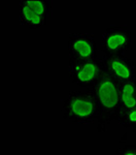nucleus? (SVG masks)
Masks as SVG:
<instances>
[{
    "instance_id": "3",
    "label": "nucleus",
    "mask_w": 136,
    "mask_h": 155,
    "mask_svg": "<svg viewBox=\"0 0 136 155\" xmlns=\"http://www.w3.org/2000/svg\"><path fill=\"white\" fill-rule=\"evenodd\" d=\"M52 16V0H21L19 3L20 24L30 29H36L46 25Z\"/></svg>"
},
{
    "instance_id": "10",
    "label": "nucleus",
    "mask_w": 136,
    "mask_h": 155,
    "mask_svg": "<svg viewBox=\"0 0 136 155\" xmlns=\"http://www.w3.org/2000/svg\"><path fill=\"white\" fill-rule=\"evenodd\" d=\"M115 155H136V145H125L115 151Z\"/></svg>"
},
{
    "instance_id": "9",
    "label": "nucleus",
    "mask_w": 136,
    "mask_h": 155,
    "mask_svg": "<svg viewBox=\"0 0 136 155\" xmlns=\"http://www.w3.org/2000/svg\"><path fill=\"white\" fill-rule=\"evenodd\" d=\"M119 124L125 128H133L136 129V106L124 113L117 119Z\"/></svg>"
},
{
    "instance_id": "1",
    "label": "nucleus",
    "mask_w": 136,
    "mask_h": 155,
    "mask_svg": "<svg viewBox=\"0 0 136 155\" xmlns=\"http://www.w3.org/2000/svg\"><path fill=\"white\" fill-rule=\"evenodd\" d=\"M120 85L121 83L103 69L100 79L92 88H90L98 107V132H105L107 126L113 120H117Z\"/></svg>"
},
{
    "instance_id": "2",
    "label": "nucleus",
    "mask_w": 136,
    "mask_h": 155,
    "mask_svg": "<svg viewBox=\"0 0 136 155\" xmlns=\"http://www.w3.org/2000/svg\"><path fill=\"white\" fill-rule=\"evenodd\" d=\"M61 113L71 124H92L98 117V107L91 89L70 91L62 101Z\"/></svg>"
},
{
    "instance_id": "6",
    "label": "nucleus",
    "mask_w": 136,
    "mask_h": 155,
    "mask_svg": "<svg viewBox=\"0 0 136 155\" xmlns=\"http://www.w3.org/2000/svg\"><path fill=\"white\" fill-rule=\"evenodd\" d=\"M69 61H87L97 58L95 37L84 31L71 32L68 35Z\"/></svg>"
},
{
    "instance_id": "5",
    "label": "nucleus",
    "mask_w": 136,
    "mask_h": 155,
    "mask_svg": "<svg viewBox=\"0 0 136 155\" xmlns=\"http://www.w3.org/2000/svg\"><path fill=\"white\" fill-rule=\"evenodd\" d=\"M68 69L72 83L90 89L100 79L104 67L100 58H95L87 61H69Z\"/></svg>"
},
{
    "instance_id": "7",
    "label": "nucleus",
    "mask_w": 136,
    "mask_h": 155,
    "mask_svg": "<svg viewBox=\"0 0 136 155\" xmlns=\"http://www.w3.org/2000/svg\"><path fill=\"white\" fill-rule=\"evenodd\" d=\"M100 59L105 71L119 83H124L136 78L135 61L126 54L104 55Z\"/></svg>"
},
{
    "instance_id": "4",
    "label": "nucleus",
    "mask_w": 136,
    "mask_h": 155,
    "mask_svg": "<svg viewBox=\"0 0 136 155\" xmlns=\"http://www.w3.org/2000/svg\"><path fill=\"white\" fill-rule=\"evenodd\" d=\"M134 45V32L126 25H110L102 34L101 48L105 55L126 54Z\"/></svg>"
},
{
    "instance_id": "8",
    "label": "nucleus",
    "mask_w": 136,
    "mask_h": 155,
    "mask_svg": "<svg viewBox=\"0 0 136 155\" xmlns=\"http://www.w3.org/2000/svg\"><path fill=\"white\" fill-rule=\"evenodd\" d=\"M136 106V78L120 85L117 119Z\"/></svg>"
}]
</instances>
